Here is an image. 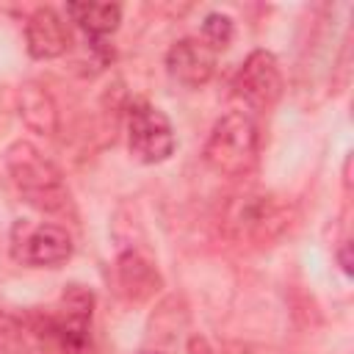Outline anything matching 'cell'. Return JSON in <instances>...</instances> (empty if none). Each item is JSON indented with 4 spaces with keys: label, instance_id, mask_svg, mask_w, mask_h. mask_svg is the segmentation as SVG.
Returning a JSON list of instances; mask_svg holds the SVG:
<instances>
[{
    "label": "cell",
    "instance_id": "5",
    "mask_svg": "<svg viewBox=\"0 0 354 354\" xmlns=\"http://www.w3.org/2000/svg\"><path fill=\"white\" fill-rule=\"evenodd\" d=\"M282 88L285 83H282L279 64L268 50H252L232 80L235 97L252 111H271L282 97Z\"/></svg>",
    "mask_w": 354,
    "mask_h": 354
},
{
    "label": "cell",
    "instance_id": "2",
    "mask_svg": "<svg viewBox=\"0 0 354 354\" xmlns=\"http://www.w3.org/2000/svg\"><path fill=\"white\" fill-rule=\"evenodd\" d=\"M6 171L22 199L44 213H64L69 207V188L61 169L30 141H14L6 149Z\"/></svg>",
    "mask_w": 354,
    "mask_h": 354
},
{
    "label": "cell",
    "instance_id": "9",
    "mask_svg": "<svg viewBox=\"0 0 354 354\" xmlns=\"http://www.w3.org/2000/svg\"><path fill=\"white\" fill-rule=\"evenodd\" d=\"M113 274H116V288L127 301H147L160 290L158 268L138 252H122L116 257Z\"/></svg>",
    "mask_w": 354,
    "mask_h": 354
},
{
    "label": "cell",
    "instance_id": "14",
    "mask_svg": "<svg viewBox=\"0 0 354 354\" xmlns=\"http://www.w3.org/2000/svg\"><path fill=\"white\" fill-rule=\"evenodd\" d=\"M337 260H340V266H343V271H346V274H351V260H348V241H343V243H340V252H337Z\"/></svg>",
    "mask_w": 354,
    "mask_h": 354
},
{
    "label": "cell",
    "instance_id": "11",
    "mask_svg": "<svg viewBox=\"0 0 354 354\" xmlns=\"http://www.w3.org/2000/svg\"><path fill=\"white\" fill-rule=\"evenodd\" d=\"M66 17L91 41H100L119 28L122 6L119 3H66Z\"/></svg>",
    "mask_w": 354,
    "mask_h": 354
},
{
    "label": "cell",
    "instance_id": "8",
    "mask_svg": "<svg viewBox=\"0 0 354 354\" xmlns=\"http://www.w3.org/2000/svg\"><path fill=\"white\" fill-rule=\"evenodd\" d=\"M25 44H28V55L36 61H53L61 58L69 44H72V33L69 25L64 22V17L50 8V6H39L30 11L28 22H25Z\"/></svg>",
    "mask_w": 354,
    "mask_h": 354
},
{
    "label": "cell",
    "instance_id": "4",
    "mask_svg": "<svg viewBox=\"0 0 354 354\" xmlns=\"http://www.w3.org/2000/svg\"><path fill=\"white\" fill-rule=\"evenodd\" d=\"M127 147L138 163H163L174 155L177 138L169 116L147 100H136L127 108Z\"/></svg>",
    "mask_w": 354,
    "mask_h": 354
},
{
    "label": "cell",
    "instance_id": "15",
    "mask_svg": "<svg viewBox=\"0 0 354 354\" xmlns=\"http://www.w3.org/2000/svg\"><path fill=\"white\" fill-rule=\"evenodd\" d=\"M138 354H158V351H149V348H144V351H138Z\"/></svg>",
    "mask_w": 354,
    "mask_h": 354
},
{
    "label": "cell",
    "instance_id": "7",
    "mask_svg": "<svg viewBox=\"0 0 354 354\" xmlns=\"http://www.w3.org/2000/svg\"><path fill=\"white\" fill-rule=\"evenodd\" d=\"M216 50L196 36L177 39L166 53V72L185 88H202L216 72Z\"/></svg>",
    "mask_w": 354,
    "mask_h": 354
},
{
    "label": "cell",
    "instance_id": "6",
    "mask_svg": "<svg viewBox=\"0 0 354 354\" xmlns=\"http://www.w3.org/2000/svg\"><path fill=\"white\" fill-rule=\"evenodd\" d=\"M14 257L25 266H33V268H58L64 266L72 252H75V243H72V235L58 227V224H25L19 221L14 227V246H11Z\"/></svg>",
    "mask_w": 354,
    "mask_h": 354
},
{
    "label": "cell",
    "instance_id": "1",
    "mask_svg": "<svg viewBox=\"0 0 354 354\" xmlns=\"http://www.w3.org/2000/svg\"><path fill=\"white\" fill-rule=\"evenodd\" d=\"M293 224V205L274 191H243L221 213V232L238 246H268Z\"/></svg>",
    "mask_w": 354,
    "mask_h": 354
},
{
    "label": "cell",
    "instance_id": "13",
    "mask_svg": "<svg viewBox=\"0 0 354 354\" xmlns=\"http://www.w3.org/2000/svg\"><path fill=\"white\" fill-rule=\"evenodd\" d=\"M188 354H216V351H213V346L207 343V337L194 335V337L188 340Z\"/></svg>",
    "mask_w": 354,
    "mask_h": 354
},
{
    "label": "cell",
    "instance_id": "3",
    "mask_svg": "<svg viewBox=\"0 0 354 354\" xmlns=\"http://www.w3.org/2000/svg\"><path fill=\"white\" fill-rule=\"evenodd\" d=\"M260 155V130L246 111H227L210 130L202 160L221 177H243L254 169Z\"/></svg>",
    "mask_w": 354,
    "mask_h": 354
},
{
    "label": "cell",
    "instance_id": "10",
    "mask_svg": "<svg viewBox=\"0 0 354 354\" xmlns=\"http://www.w3.org/2000/svg\"><path fill=\"white\" fill-rule=\"evenodd\" d=\"M17 108H19V119L39 136H55L58 133V108L53 94L36 83L28 80L19 86L17 91Z\"/></svg>",
    "mask_w": 354,
    "mask_h": 354
},
{
    "label": "cell",
    "instance_id": "12",
    "mask_svg": "<svg viewBox=\"0 0 354 354\" xmlns=\"http://www.w3.org/2000/svg\"><path fill=\"white\" fill-rule=\"evenodd\" d=\"M235 36V22L230 14H221V11H210L202 22V41L210 44L216 53L224 50Z\"/></svg>",
    "mask_w": 354,
    "mask_h": 354
}]
</instances>
